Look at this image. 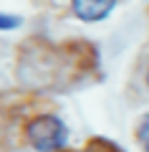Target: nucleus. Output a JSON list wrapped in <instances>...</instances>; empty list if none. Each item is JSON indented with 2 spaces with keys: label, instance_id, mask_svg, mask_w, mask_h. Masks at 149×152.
<instances>
[{
  "label": "nucleus",
  "instance_id": "obj_3",
  "mask_svg": "<svg viewBox=\"0 0 149 152\" xmlns=\"http://www.w3.org/2000/svg\"><path fill=\"white\" fill-rule=\"evenodd\" d=\"M139 142H142L144 152H149V114H147V117H144L142 127H139Z\"/></svg>",
  "mask_w": 149,
  "mask_h": 152
},
{
  "label": "nucleus",
  "instance_id": "obj_2",
  "mask_svg": "<svg viewBox=\"0 0 149 152\" xmlns=\"http://www.w3.org/2000/svg\"><path fill=\"white\" fill-rule=\"evenodd\" d=\"M114 5H116V0H71L73 13L86 23L104 20V18L114 10Z\"/></svg>",
  "mask_w": 149,
  "mask_h": 152
},
{
  "label": "nucleus",
  "instance_id": "obj_1",
  "mask_svg": "<svg viewBox=\"0 0 149 152\" xmlns=\"http://www.w3.org/2000/svg\"><path fill=\"white\" fill-rule=\"evenodd\" d=\"M28 140L38 152H56L66 145L68 129L58 117H38L28 127Z\"/></svg>",
  "mask_w": 149,
  "mask_h": 152
},
{
  "label": "nucleus",
  "instance_id": "obj_5",
  "mask_svg": "<svg viewBox=\"0 0 149 152\" xmlns=\"http://www.w3.org/2000/svg\"><path fill=\"white\" fill-rule=\"evenodd\" d=\"M147 81H149V74H147Z\"/></svg>",
  "mask_w": 149,
  "mask_h": 152
},
{
  "label": "nucleus",
  "instance_id": "obj_4",
  "mask_svg": "<svg viewBox=\"0 0 149 152\" xmlns=\"http://www.w3.org/2000/svg\"><path fill=\"white\" fill-rule=\"evenodd\" d=\"M20 26V18L15 15H0V28H18Z\"/></svg>",
  "mask_w": 149,
  "mask_h": 152
}]
</instances>
